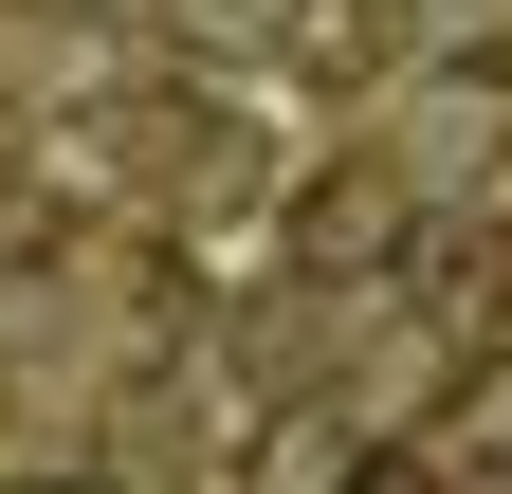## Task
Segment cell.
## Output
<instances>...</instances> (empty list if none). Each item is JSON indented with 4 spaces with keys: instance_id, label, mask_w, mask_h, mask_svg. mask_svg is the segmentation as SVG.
Segmentation results:
<instances>
[{
    "instance_id": "cell-1",
    "label": "cell",
    "mask_w": 512,
    "mask_h": 494,
    "mask_svg": "<svg viewBox=\"0 0 512 494\" xmlns=\"http://www.w3.org/2000/svg\"><path fill=\"white\" fill-rule=\"evenodd\" d=\"M403 37L439 74H512V0H403Z\"/></svg>"
},
{
    "instance_id": "cell-2",
    "label": "cell",
    "mask_w": 512,
    "mask_h": 494,
    "mask_svg": "<svg viewBox=\"0 0 512 494\" xmlns=\"http://www.w3.org/2000/svg\"><path fill=\"white\" fill-rule=\"evenodd\" d=\"M165 19H183V37H220V55H275V37H311L293 0H165Z\"/></svg>"
},
{
    "instance_id": "cell-3",
    "label": "cell",
    "mask_w": 512,
    "mask_h": 494,
    "mask_svg": "<svg viewBox=\"0 0 512 494\" xmlns=\"http://www.w3.org/2000/svg\"><path fill=\"white\" fill-rule=\"evenodd\" d=\"M366 494H439V476H421V458H366Z\"/></svg>"
},
{
    "instance_id": "cell-4",
    "label": "cell",
    "mask_w": 512,
    "mask_h": 494,
    "mask_svg": "<svg viewBox=\"0 0 512 494\" xmlns=\"http://www.w3.org/2000/svg\"><path fill=\"white\" fill-rule=\"evenodd\" d=\"M55 494H92V476H55Z\"/></svg>"
}]
</instances>
